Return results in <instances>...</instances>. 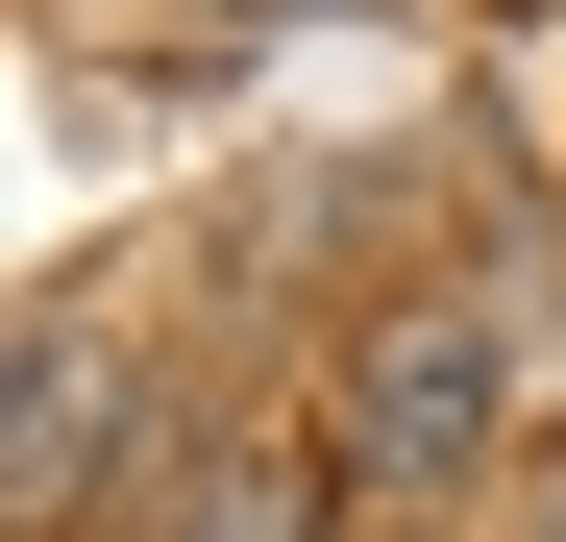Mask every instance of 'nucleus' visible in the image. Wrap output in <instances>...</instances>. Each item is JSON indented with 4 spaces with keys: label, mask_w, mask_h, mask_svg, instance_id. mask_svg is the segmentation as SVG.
Masks as SVG:
<instances>
[{
    "label": "nucleus",
    "mask_w": 566,
    "mask_h": 542,
    "mask_svg": "<svg viewBox=\"0 0 566 542\" xmlns=\"http://www.w3.org/2000/svg\"><path fill=\"white\" fill-rule=\"evenodd\" d=\"M493 419H517V345H493V321H395V345H345V469H369V493L493 469Z\"/></svg>",
    "instance_id": "1"
},
{
    "label": "nucleus",
    "mask_w": 566,
    "mask_h": 542,
    "mask_svg": "<svg viewBox=\"0 0 566 542\" xmlns=\"http://www.w3.org/2000/svg\"><path fill=\"white\" fill-rule=\"evenodd\" d=\"M74 493H99V345H25V518H74Z\"/></svg>",
    "instance_id": "2"
},
{
    "label": "nucleus",
    "mask_w": 566,
    "mask_h": 542,
    "mask_svg": "<svg viewBox=\"0 0 566 542\" xmlns=\"http://www.w3.org/2000/svg\"><path fill=\"white\" fill-rule=\"evenodd\" d=\"M172 542H296V493H271V469H222V493L172 518Z\"/></svg>",
    "instance_id": "3"
},
{
    "label": "nucleus",
    "mask_w": 566,
    "mask_h": 542,
    "mask_svg": "<svg viewBox=\"0 0 566 542\" xmlns=\"http://www.w3.org/2000/svg\"><path fill=\"white\" fill-rule=\"evenodd\" d=\"M517 542H566V493H542V518H517Z\"/></svg>",
    "instance_id": "4"
}]
</instances>
